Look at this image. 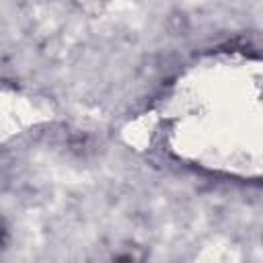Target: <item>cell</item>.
Listing matches in <instances>:
<instances>
[{"label": "cell", "instance_id": "obj_1", "mask_svg": "<svg viewBox=\"0 0 263 263\" xmlns=\"http://www.w3.org/2000/svg\"><path fill=\"white\" fill-rule=\"evenodd\" d=\"M72 4L86 16H99L103 12V0H72Z\"/></svg>", "mask_w": 263, "mask_h": 263}, {"label": "cell", "instance_id": "obj_2", "mask_svg": "<svg viewBox=\"0 0 263 263\" xmlns=\"http://www.w3.org/2000/svg\"><path fill=\"white\" fill-rule=\"evenodd\" d=\"M261 240H263V234H261Z\"/></svg>", "mask_w": 263, "mask_h": 263}]
</instances>
